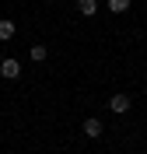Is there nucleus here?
Here are the masks:
<instances>
[{
	"mask_svg": "<svg viewBox=\"0 0 147 154\" xmlns=\"http://www.w3.org/2000/svg\"><path fill=\"white\" fill-rule=\"evenodd\" d=\"M7 154H18V151H7Z\"/></svg>",
	"mask_w": 147,
	"mask_h": 154,
	"instance_id": "8",
	"label": "nucleus"
},
{
	"mask_svg": "<svg viewBox=\"0 0 147 154\" xmlns=\"http://www.w3.org/2000/svg\"><path fill=\"white\" fill-rule=\"evenodd\" d=\"M0 74L7 77V81H14V77H21V63L14 56H7V60H0Z\"/></svg>",
	"mask_w": 147,
	"mask_h": 154,
	"instance_id": "1",
	"label": "nucleus"
},
{
	"mask_svg": "<svg viewBox=\"0 0 147 154\" xmlns=\"http://www.w3.org/2000/svg\"><path fill=\"white\" fill-rule=\"evenodd\" d=\"M32 60H35V63H42V60H46V46H32V53H28Z\"/></svg>",
	"mask_w": 147,
	"mask_h": 154,
	"instance_id": "7",
	"label": "nucleus"
},
{
	"mask_svg": "<svg viewBox=\"0 0 147 154\" xmlns=\"http://www.w3.org/2000/svg\"><path fill=\"white\" fill-rule=\"evenodd\" d=\"M77 11L84 18H91V14H98V0H77Z\"/></svg>",
	"mask_w": 147,
	"mask_h": 154,
	"instance_id": "5",
	"label": "nucleus"
},
{
	"mask_svg": "<svg viewBox=\"0 0 147 154\" xmlns=\"http://www.w3.org/2000/svg\"><path fill=\"white\" fill-rule=\"evenodd\" d=\"M14 32H18V28H14V21H11V18L0 21V42H11V38H14Z\"/></svg>",
	"mask_w": 147,
	"mask_h": 154,
	"instance_id": "4",
	"label": "nucleus"
},
{
	"mask_svg": "<svg viewBox=\"0 0 147 154\" xmlns=\"http://www.w3.org/2000/svg\"><path fill=\"white\" fill-rule=\"evenodd\" d=\"M105 7L112 11V14H126V11H130V0H109Z\"/></svg>",
	"mask_w": 147,
	"mask_h": 154,
	"instance_id": "6",
	"label": "nucleus"
},
{
	"mask_svg": "<svg viewBox=\"0 0 147 154\" xmlns=\"http://www.w3.org/2000/svg\"><path fill=\"white\" fill-rule=\"evenodd\" d=\"M102 130H105V126H102V119H95V116H91V119H84V133H88L91 140H98V137H102Z\"/></svg>",
	"mask_w": 147,
	"mask_h": 154,
	"instance_id": "3",
	"label": "nucleus"
},
{
	"mask_svg": "<svg viewBox=\"0 0 147 154\" xmlns=\"http://www.w3.org/2000/svg\"><path fill=\"white\" fill-rule=\"evenodd\" d=\"M109 109H112V112H130V95H126V91H119V95H112Z\"/></svg>",
	"mask_w": 147,
	"mask_h": 154,
	"instance_id": "2",
	"label": "nucleus"
},
{
	"mask_svg": "<svg viewBox=\"0 0 147 154\" xmlns=\"http://www.w3.org/2000/svg\"><path fill=\"white\" fill-rule=\"evenodd\" d=\"M0 154H4V151H0Z\"/></svg>",
	"mask_w": 147,
	"mask_h": 154,
	"instance_id": "9",
	"label": "nucleus"
}]
</instances>
